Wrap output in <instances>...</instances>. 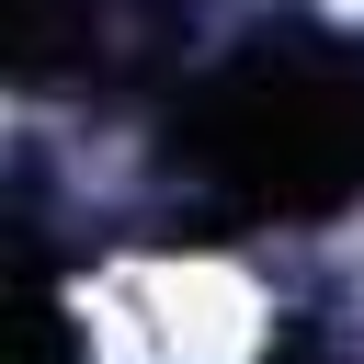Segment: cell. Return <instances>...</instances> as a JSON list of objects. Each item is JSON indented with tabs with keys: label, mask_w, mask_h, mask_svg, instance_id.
Masks as SVG:
<instances>
[{
	"label": "cell",
	"mask_w": 364,
	"mask_h": 364,
	"mask_svg": "<svg viewBox=\"0 0 364 364\" xmlns=\"http://www.w3.org/2000/svg\"><path fill=\"white\" fill-rule=\"evenodd\" d=\"M330 11H353V23H364V0H330Z\"/></svg>",
	"instance_id": "2"
},
{
	"label": "cell",
	"mask_w": 364,
	"mask_h": 364,
	"mask_svg": "<svg viewBox=\"0 0 364 364\" xmlns=\"http://www.w3.org/2000/svg\"><path fill=\"white\" fill-rule=\"evenodd\" d=\"M80 330L102 364H250L273 307L228 262H114L80 284Z\"/></svg>",
	"instance_id": "1"
}]
</instances>
